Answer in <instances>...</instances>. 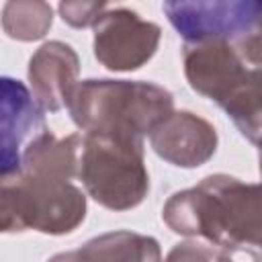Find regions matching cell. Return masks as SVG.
Here are the masks:
<instances>
[{"instance_id": "obj_7", "label": "cell", "mask_w": 262, "mask_h": 262, "mask_svg": "<svg viewBox=\"0 0 262 262\" xmlns=\"http://www.w3.org/2000/svg\"><path fill=\"white\" fill-rule=\"evenodd\" d=\"M47 131L45 113L25 82L0 76V178L20 172L27 151Z\"/></svg>"}, {"instance_id": "obj_2", "label": "cell", "mask_w": 262, "mask_h": 262, "mask_svg": "<svg viewBox=\"0 0 262 262\" xmlns=\"http://www.w3.org/2000/svg\"><path fill=\"white\" fill-rule=\"evenodd\" d=\"M260 39L248 43H184L182 61L190 88L217 102L244 137H260Z\"/></svg>"}, {"instance_id": "obj_13", "label": "cell", "mask_w": 262, "mask_h": 262, "mask_svg": "<svg viewBox=\"0 0 262 262\" xmlns=\"http://www.w3.org/2000/svg\"><path fill=\"white\" fill-rule=\"evenodd\" d=\"M164 262H213V252L196 242H184L170 250Z\"/></svg>"}, {"instance_id": "obj_10", "label": "cell", "mask_w": 262, "mask_h": 262, "mask_svg": "<svg viewBox=\"0 0 262 262\" xmlns=\"http://www.w3.org/2000/svg\"><path fill=\"white\" fill-rule=\"evenodd\" d=\"M47 262H162L160 244L135 231H108Z\"/></svg>"}, {"instance_id": "obj_11", "label": "cell", "mask_w": 262, "mask_h": 262, "mask_svg": "<svg viewBox=\"0 0 262 262\" xmlns=\"http://www.w3.org/2000/svg\"><path fill=\"white\" fill-rule=\"evenodd\" d=\"M53 23V8L47 2H6L2 29L10 39L37 41L45 37Z\"/></svg>"}, {"instance_id": "obj_1", "label": "cell", "mask_w": 262, "mask_h": 262, "mask_svg": "<svg viewBox=\"0 0 262 262\" xmlns=\"http://www.w3.org/2000/svg\"><path fill=\"white\" fill-rule=\"evenodd\" d=\"M260 211L258 184L213 174L174 192L162 209V219L174 233L201 237L221 252L258 250Z\"/></svg>"}, {"instance_id": "obj_9", "label": "cell", "mask_w": 262, "mask_h": 262, "mask_svg": "<svg viewBox=\"0 0 262 262\" xmlns=\"http://www.w3.org/2000/svg\"><path fill=\"white\" fill-rule=\"evenodd\" d=\"M80 59L72 45L63 41L43 43L29 59L31 94L37 104L49 113L66 108L70 92L78 84Z\"/></svg>"}, {"instance_id": "obj_8", "label": "cell", "mask_w": 262, "mask_h": 262, "mask_svg": "<svg viewBox=\"0 0 262 262\" xmlns=\"http://www.w3.org/2000/svg\"><path fill=\"white\" fill-rule=\"evenodd\" d=\"M151 149L172 166L199 168L217 149V131L203 117L188 111H172L149 133Z\"/></svg>"}, {"instance_id": "obj_3", "label": "cell", "mask_w": 262, "mask_h": 262, "mask_svg": "<svg viewBox=\"0 0 262 262\" xmlns=\"http://www.w3.org/2000/svg\"><path fill=\"white\" fill-rule=\"evenodd\" d=\"M66 108L82 133L145 137L172 111V94L139 80H82L70 92Z\"/></svg>"}, {"instance_id": "obj_5", "label": "cell", "mask_w": 262, "mask_h": 262, "mask_svg": "<svg viewBox=\"0 0 262 262\" xmlns=\"http://www.w3.org/2000/svg\"><path fill=\"white\" fill-rule=\"evenodd\" d=\"M162 10L184 43H248L262 35V4L256 0L164 2Z\"/></svg>"}, {"instance_id": "obj_12", "label": "cell", "mask_w": 262, "mask_h": 262, "mask_svg": "<svg viewBox=\"0 0 262 262\" xmlns=\"http://www.w3.org/2000/svg\"><path fill=\"white\" fill-rule=\"evenodd\" d=\"M57 8L63 23H68L74 29H84V27H94L98 16L108 6L104 2H61Z\"/></svg>"}, {"instance_id": "obj_14", "label": "cell", "mask_w": 262, "mask_h": 262, "mask_svg": "<svg viewBox=\"0 0 262 262\" xmlns=\"http://www.w3.org/2000/svg\"><path fill=\"white\" fill-rule=\"evenodd\" d=\"M217 262H260L258 250H227L221 252Z\"/></svg>"}, {"instance_id": "obj_4", "label": "cell", "mask_w": 262, "mask_h": 262, "mask_svg": "<svg viewBox=\"0 0 262 262\" xmlns=\"http://www.w3.org/2000/svg\"><path fill=\"white\" fill-rule=\"evenodd\" d=\"M76 176L86 192L111 211L137 207L149 190L143 139L113 133H82Z\"/></svg>"}, {"instance_id": "obj_6", "label": "cell", "mask_w": 262, "mask_h": 262, "mask_svg": "<svg viewBox=\"0 0 262 262\" xmlns=\"http://www.w3.org/2000/svg\"><path fill=\"white\" fill-rule=\"evenodd\" d=\"M94 55L111 72L141 68L158 49L160 27L129 8H106L94 23Z\"/></svg>"}]
</instances>
